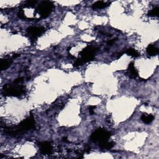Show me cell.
<instances>
[{
	"label": "cell",
	"instance_id": "6da1fadb",
	"mask_svg": "<svg viewBox=\"0 0 159 159\" xmlns=\"http://www.w3.org/2000/svg\"><path fill=\"white\" fill-rule=\"evenodd\" d=\"M34 126L35 121L33 117L31 116L26 119L23 120L17 126L10 128H6L5 133L9 136L17 137L19 135H22L30 129L34 128Z\"/></svg>",
	"mask_w": 159,
	"mask_h": 159
},
{
	"label": "cell",
	"instance_id": "7a4b0ae2",
	"mask_svg": "<svg viewBox=\"0 0 159 159\" xmlns=\"http://www.w3.org/2000/svg\"><path fill=\"white\" fill-rule=\"evenodd\" d=\"M3 94L5 96H20L25 93V88L19 85V83L14 82L11 85H5L3 88Z\"/></svg>",
	"mask_w": 159,
	"mask_h": 159
},
{
	"label": "cell",
	"instance_id": "3957f363",
	"mask_svg": "<svg viewBox=\"0 0 159 159\" xmlns=\"http://www.w3.org/2000/svg\"><path fill=\"white\" fill-rule=\"evenodd\" d=\"M111 133L104 129H98L93 132L90 136V139L93 142L101 143L106 141H108L111 137Z\"/></svg>",
	"mask_w": 159,
	"mask_h": 159
},
{
	"label": "cell",
	"instance_id": "277c9868",
	"mask_svg": "<svg viewBox=\"0 0 159 159\" xmlns=\"http://www.w3.org/2000/svg\"><path fill=\"white\" fill-rule=\"evenodd\" d=\"M54 4L52 2L49 1H42L37 6V11L39 13L42 17L46 18L49 16L51 12H52Z\"/></svg>",
	"mask_w": 159,
	"mask_h": 159
},
{
	"label": "cell",
	"instance_id": "5b68a950",
	"mask_svg": "<svg viewBox=\"0 0 159 159\" xmlns=\"http://www.w3.org/2000/svg\"><path fill=\"white\" fill-rule=\"evenodd\" d=\"M98 50V48L92 46H88L80 53L81 59L84 63L91 62L95 59V55Z\"/></svg>",
	"mask_w": 159,
	"mask_h": 159
},
{
	"label": "cell",
	"instance_id": "8992f818",
	"mask_svg": "<svg viewBox=\"0 0 159 159\" xmlns=\"http://www.w3.org/2000/svg\"><path fill=\"white\" fill-rule=\"evenodd\" d=\"M45 32V29L43 27H31L27 29V33L30 37L31 41L35 42Z\"/></svg>",
	"mask_w": 159,
	"mask_h": 159
},
{
	"label": "cell",
	"instance_id": "52a82bcc",
	"mask_svg": "<svg viewBox=\"0 0 159 159\" xmlns=\"http://www.w3.org/2000/svg\"><path fill=\"white\" fill-rule=\"evenodd\" d=\"M40 152L43 155H50L53 151L52 144L49 142H43L39 144Z\"/></svg>",
	"mask_w": 159,
	"mask_h": 159
},
{
	"label": "cell",
	"instance_id": "ba28073f",
	"mask_svg": "<svg viewBox=\"0 0 159 159\" xmlns=\"http://www.w3.org/2000/svg\"><path fill=\"white\" fill-rule=\"evenodd\" d=\"M128 76L131 78H135L138 77V72L137 70L134 67V64L133 62H130L129 65L128 71Z\"/></svg>",
	"mask_w": 159,
	"mask_h": 159
},
{
	"label": "cell",
	"instance_id": "9c48e42d",
	"mask_svg": "<svg viewBox=\"0 0 159 159\" xmlns=\"http://www.w3.org/2000/svg\"><path fill=\"white\" fill-rule=\"evenodd\" d=\"M110 4V3L109 2H104L103 1H98L92 5V9L96 10V9H103L108 6Z\"/></svg>",
	"mask_w": 159,
	"mask_h": 159
},
{
	"label": "cell",
	"instance_id": "30bf717a",
	"mask_svg": "<svg viewBox=\"0 0 159 159\" xmlns=\"http://www.w3.org/2000/svg\"><path fill=\"white\" fill-rule=\"evenodd\" d=\"M114 146V143L113 142H109L108 141H106L102 142L99 144L100 147L103 150H109L112 149Z\"/></svg>",
	"mask_w": 159,
	"mask_h": 159
},
{
	"label": "cell",
	"instance_id": "8fae6325",
	"mask_svg": "<svg viewBox=\"0 0 159 159\" xmlns=\"http://www.w3.org/2000/svg\"><path fill=\"white\" fill-rule=\"evenodd\" d=\"M12 62L13 61L10 59H1V63H0V68H1V70H6L10 66L11 64L12 63Z\"/></svg>",
	"mask_w": 159,
	"mask_h": 159
},
{
	"label": "cell",
	"instance_id": "7c38bea8",
	"mask_svg": "<svg viewBox=\"0 0 159 159\" xmlns=\"http://www.w3.org/2000/svg\"><path fill=\"white\" fill-rule=\"evenodd\" d=\"M146 51H147V54L151 55V56L156 55L158 53V49L153 45H148V47H147V49H146Z\"/></svg>",
	"mask_w": 159,
	"mask_h": 159
},
{
	"label": "cell",
	"instance_id": "4fadbf2b",
	"mask_svg": "<svg viewBox=\"0 0 159 159\" xmlns=\"http://www.w3.org/2000/svg\"><path fill=\"white\" fill-rule=\"evenodd\" d=\"M153 119H154V116L152 114L146 115V114H143L141 116V120L146 124L151 123Z\"/></svg>",
	"mask_w": 159,
	"mask_h": 159
},
{
	"label": "cell",
	"instance_id": "5bb4252c",
	"mask_svg": "<svg viewBox=\"0 0 159 159\" xmlns=\"http://www.w3.org/2000/svg\"><path fill=\"white\" fill-rule=\"evenodd\" d=\"M126 53L128 55H130V56H131V57H135V58L138 57L140 56V54L138 51H137L136 50L134 49H132V48L128 49L126 51Z\"/></svg>",
	"mask_w": 159,
	"mask_h": 159
},
{
	"label": "cell",
	"instance_id": "9a60e30c",
	"mask_svg": "<svg viewBox=\"0 0 159 159\" xmlns=\"http://www.w3.org/2000/svg\"><path fill=\"white\" fill-rule=\"evenodd\" d=\"M158 11H159V8L158 6L152 9V10L149 12L148 13V16H151V17H156L158 16Z\"/></svg>",
	"mask_w": 159,
	"mask_h": 159
},
{
	"label": "cell",
	"instance_id": "2e32d148",
	"mask_svg": "<svg viewBox=\"0 0 159 159\" xmlns=\"http://www.w3.org/2000/svg\"><path fill=\"white\" fill-rule=\"evenodd\" d=\"M37 3V1H27L24 4V7L26 8H33Z\"/></svg>",
	"mask_w": 159,
	"mask_h": 159
},
{
	"label": "cell",
	"instance_id": "e0dca14e",
	"mask_svg": "<svg viewBox=\"0 0 159 159\" xmlns=\"http://www.w3.org/2000/svg\"><path fill=\"white\" fill-rule=\"evenodd\" d=\"M83 63H85L83 62V61L81 59V58H80V59H78L75 60V62L73 63V66L75 67H77L79 66H81V65H82Z\"/></svg>",
	"mask_w": 159,
	"mask_h": 159
},
{
	"label": "cell",
	"instance_id": "ac0fdd59",
	"mask_svg": "<svg viewBox=\"0 0 159 159\" xmlns=\"http://www.w3.org/2000/svg\"><path fill=\"white\" fill-rule=\"evenodd\" d=\"M18 16L20 17L21 19H25L26 16L24 15V11H23L22 9H20V11L18 13Z\"/></svg>",
	"mask_w": 159,
	"mask_h": 159
},
{
	"label": "cell",
	"instance_id": "d6986e66",
	"mask_svg": "<svg viewBox=\"0 0 159 159\" xmlns=\"http://www.w3.org/2000/svg\"><path fill=\"white\" fill-rule=\"evenodd\" d=\"M96 107L95 106H90V107H89V111H90V113L91 115L94 114V109Z\"/></svg>",
	"mask_w": 159,
	"mask_h": 159
},
{
	"label": "cell",
	"instance_id": "ffe728a7",
	"mask_svg": "<svg viewBox=\"0 0 159 159\" xmlns=\"http://www.w3.org/2000/svg\"><path fill=\"white\" fill-rule=\"evenodd\" d=\"M20 54H14V55H13L12 59H16V58H17V57H20Z\"/></svg>",
	"mask_w": 159,
	"mask_h": 159
},
{
	"label": "cell",
	"instance_id": "44dd1931",
	"mask_svg": "<svg viewBox=\"0 0 159 159\" xmlns=\"http://www.w3.org/2000/svg\"><path fill=\"white\" fill-rule=\"evenodd\" d=\"M114 39H113V40L109 41L108 43H107V44H109V45H111V44H113L114 43Z\"/></svg>",
	"mask_w": 159,
	"mask_h": 159
},
{
	"label": "cell",
	"instance_id": "7402d4cb",
	"mask_svg": "<svg viewBox=\"0 0 159 159\" xmlns=\"http://www.w3.org/2000/svg\"><path fill=\"white\" fill-rule=\"evenodd\" d=\"M63 141H65V142H67V138L65 137V138H63Z\"/></svg>",
	"mask_w": 159,
	"mask_h": 159
}]
</instances>
